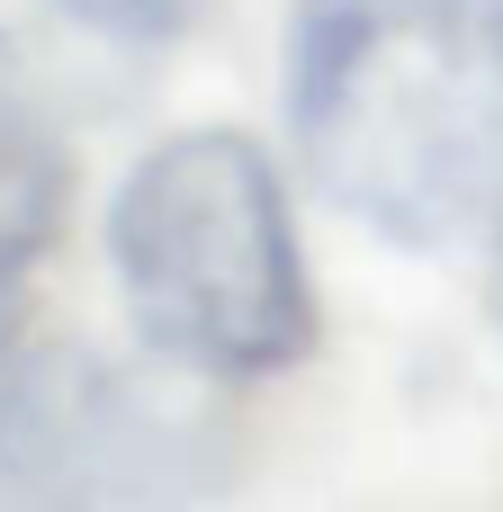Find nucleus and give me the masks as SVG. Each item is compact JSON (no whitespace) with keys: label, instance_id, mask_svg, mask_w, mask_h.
I'll use <instances>...</instances> for the list:
<instances>
[{"label":"nucleus","instance_id":"nucleus-1","mask_svg":"<svg viewBox=\"0 0 503 512\" xmlns=\"http://www.w3.org/2000/svg\"><path fill=\"white\" fill-rule=\"evenodd\" d=\"M279 99L351 225L432 252L503 216V0H297Z\"/></svg>","mask_w":503,"mask_h":512},{"label":"nucleus","instance_id":"nucleus-2","mask_svg":"<svg viewBox=\"0 0 503 512\" xmlns=\"http://www.w3.org/2000/svg\"><path fill=\"white\" fill-rule=\"evenodd\" d=\"M108 270L144 351L198 387H252L315 351V270L288 171L243 126H180L126 162Z\"/></svg>","mask_w":503,"mask_h":512},{"label":"nucleus","instance_id":"nucleus-3","mask_svg":"<svg viewBox=\"0 0 503 512\" xmlns=\"http://www.w3.org/2000/svg\"><path fill=\"white\" fill-rule=\"evenodd\" d=\"M216 432L99 342H18L0 360V512H198Z\"/></svg>","mask_w":503,"mask_h":512},{"label":"nucleus","instance_id":"nucleus-4","mask_svg":"<svg viewBox=\"0 0 503 512\" xmlns=\"http://www.w3.org/2000/svg\"><path fill=\"white\" fill-rule=\"evenodd\" d=\"M63 216H72V144L36 99L0 90V360L18 351V324L63 243Z\"/></svg>","mask_w":503,"mask_h":512},{"label":"nucleus","instance_id":"nucleus-5","mask_svg":"<svg viewBox=\"0 0 503 512\" xmlns=\"http://www.w3.org/2000/svg\"><path fill=\"white\" fill-rule=\"evenodd\" d=\"M81 36H99V45H126V54H162V45H180V36H198V18L216 9V0H54Z\"/></svg>","mask_w":503,"mask_h":512}]
</instances>
